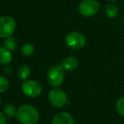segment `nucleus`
Returning <instances> with one entry per match:
<instances>
[{
	"label": "nucleus",
	"mask_w": 124,
	"mask_h": 124,
	"mask_svg": "<svg viewBox=\"0 0 124 124\" xmlns=\"http://www.w3.org/2000/svg\"><path fill=\"white\" fill-rule=\"evenodd\" d=\"M9 83L6 77L3 76H0V93H4L8 89Z\"/></svg>",
	"instance_id": "obj_16"
},
{
	"label": "nucleus",
	"mask_w": 124,
	"mask_h": 124,
	"mask_svg": "<svg viewBox=\"0 0 124 124\" xmlns=\"http://www.w3.org/2000/svg\"><path fill=\"white\" fill-rule=\"evenodd\" d=\"M65 43L69 48L74 50L81 49L86 43L85 35L78 31H71L68 33L65 38Z\"/></svg>",
	"instance_id": "obj_6"
},
{
	"label": "nucleus",
	"mask_w": 124,
	"mask_h": 124,
	"mask_svg": "<svg viewBox=\"0 0 124 124\" xmlns=\"http://www.w3.org/2000/svg\"><path fill=\"white\" fill-rule=\"evenodd\" d=\"M123 1H124V0H123Z\"/></svg>",
	"instance_id": "obj_22"
},
{
	"label": "nucleus",
	"mask_w": 124,
	"mask_h": 124,
	"mask_svg": "<svg viewBox=\"0 0 124 124\" xmlns=\"http://www.w3.org/2000/svg\"><path fill=\"white\" fill-rule=\"evenodd\" d=\"M12 54L6 47L0 46V65H8L12 61Z\"/></svg>",
	"instance_id": "obj_10"
},
{
	"label": "nucleus",
	"mask_w": 124,
	"mask_h": 124,
	"mask_svg": "<svg viewBox=\"0 0 124 124\" xmlns=\"http://www.w3.org/2000/svg\"><path fill=\"white\" fill-rule=\"evenodd\" d=\"M123 22H124V18H123Z\"/></svg>",
	"instance_id": "obj_21"
},
{
	"label": "nucleus",
	"mask_w": 124,
	"mask_h": 124,
	"mask_svg": "<svg viewBox=\"0 0 124 124\" xmlns=\"http://www.w3.org/2000/svg\"><path fill=\"white\" fill-rule=\"evenodd\" d=\"M52 124H75L74 118L67 112H58L53 116Z\"/></svg>",
	"instance_id": "obj_8"
},
{
	"label": "nucleus",
	"mask_w": 124,
	"mask_h": 124,
	"mask_svg": "<svg viewBox=\"0 0 124 124\" xmlns=\"http://www.w3.org/2000/svg\"><path fill=\"white\" fill-rule=\"evenodd\" d=\"M7 119H6V116L5 115L3 114V112L0 111V124H6Z\"/></svg>",
	"instance_id": "obj_18"
},
{
	"label": "nucleus",
	"mask_w": 124,
	"mask_h": 124,
	"mask_svg": "<svg viewBox=\"0 0 124 124\" xmlns=\"http://www.w3.org/2000/svg\"><path fill=\"white\" fill-rule=\"evenodd\" d=\"M16 118L22 124H36L39 121L38 111L31 105H24L17 109Z\"/></svg>",
	"instance_id": "obj_1"
},
{
	"label": "nucleus",
	"mask_w": 124,
	"mask_h": 124,
	"mask_svg": "<svg viewBox=\"0 0 124 124\" xmlns=\"http://www.w3.org/2000/svg\"><path fill=\"white\" fill-rule=\"evenodd\" d=\"M49 102L57 108L64 107L69 104V97L65 91L58 88H54L48 94Z\"/></svg>",
	"instance_id": "obj_3"
},
{
	"label": "nucleus",
	"mask_w": 124,
	"mask_h": 124,
	"mask_svg": "<svg viewBox=\"0 0 124 124\" xmlns=\"http://www.w3.org/2000/svg\"><path fill=\"white\" fill-rule=\"evenodd\" d=\"M116 110L120 116L124 117V97L120 98L116 104Z\"/></svg>",
	"instance_id": "obj_17"
},
{
	"label": "nucleus",
	"mask_w": 124,
	"mask_h": 124,
	"mask_svg": "<svg viewBox=\"0 0 124 124\" xmlns=\"http://www.w3.org/2000/svg\"><path fill=\"white\" fill-rule=\"evenodd\" d=\"M48 83L53 88H58L62 84L64 80V70L62 66L55 65L48 69L46 74Z\"/></svg>",
	"instance_id": "obj_2"
},
{
	"label": "nucleus",
	"mask_w": 124,
	"mask_h": 124,
	"mask_svg": "<svg viewBox=\"0 0 124 124\" xmlns=\"http://www.w3.org/2000/svg\"><path fill=\"white\" fill-rule=\"evenodd\" d=\"M61 66L64 71H74L78 67V60L74 56H69L62 62Z\"/></svg>",
	"instance_id": "obj_9"
},
{
	"label": "nucleus",
	"mask_w": 124,
	"mask_h": 124,
	"mask_svg": "<svg viewBox=\"0 0 124 124\" xmlns=\"http://www.w3.org/2000/svg\"><path fill=\"white\" fill-rule=\"evenodd\" d=\"M3 111H4L5 115L7 116H8V117H15V116H16L17 110L11 104H7L3 107Z\"/></svg>",
	"instance_id": "obj_14"
},
{
	"label": "nucleus",
	"mask_w": 124,
	"mask_h": 124,
	"mask_svg": "<svg viewBox=\"0 0 124 124\" xmlns=\"http://www.w3.org/2000/svg\"><path fill=\"white\" fill-rule=\"evenodd\" d=\"M31 75V68L27 65H22L18 68L17 71V76L18 78L21 81H25Z\"/></svg>",
	"instance_id": "obj_11"
},
{
	"label": "nucleus",
	"mask_w": 124,
	"mask_h": 124,
	"mask_svg": "<svg viewBox=\"0 0 124 124\" xmlns=\"http://www.w3.org/2000/svg\"><path fill=\"white\" fill-rule=\"evenodd\" d=\"M109 2H115V1H116V0H108Z\"/></svg>",
	"instance_id": "obj_19"
},
{
	"label": "nucleus",
	"mask_w": 124,
	"mask_h": 124,
	"mask_svg": "<svg viewBox=\"0 0 124 124\" xmlns=\"http://www.w3.org/2000/svg\"><path fill=\"white\" fill-rule=\"evenodd\" d=\"M35 51V48L31 43H25L22 46L21 48V53L25 56H30Z\"/></svg>",
	"instance_id": "obj_15"
},
{
	"label": "nucleus",
	"mask_w": 124,
	"mask_h": 124,
	"mask_svg": "<svg viewBox=\"0 0 124 124\" xmlns=\"http://www.w3.org/2000/svg\"><path fill=\"white\" fill-rule=\"evenodd\" d=\"M101 5L97 0H83L78 4V10L84 17H92L100 10Z\"/></svg>",
	"instance_id": "obj_4"
},
{
	"label": "nucleus",
	"mask_w": 124,
	"mask_h": 124,
	"mask_svg": "<svg viewBox=\"0 0 124 124\" xmlns=\"http://www.w3.org/2000/svg\"><path fill=\"white\" fill-rule=\"evenodd\" d=\"M105 12H106V15H107V17L112 19L118 15V14H119V10H118V7L116 6V5L112 4V3H108L106 6Z\"/></svg>",
	"instance_id": "obj_12"
},
{
	"label": "nucleus",
	"mask_w": 124,
	"mask_h": 124,
	"mask_svg": "<svg viewBox=\"0 0 124 124\" xmlns=\"http://www.w3.org/2000/svg\"><path fill=\"white\" fill-rule=\"evenodd\" d=\"M1 103H2V99H1V98H0V105H1Z\"/></svg>",
	"instance_id": "obj_20"
},
{
	"label": "nucleus",
	"mask_w": 124,
	"mask_h": 124,
	"mask_svg": "<svg viewBox=\"0 0 124 124\" xmlns=\"http://www.w3.org/2000/svg\"><path fill=\"white\" fill-rule=\"evenodd\" d=\"M16 28V22L12 16L3 15L0 17V38L11 37Z\"/></svg>",
	"instance_id": "obj_5"
},
{
	"label": "nucleus",
	"mask_w": 124,
	"mask_h": 124,
	"mask_svg": "<svg viewBox=\"0 0 124 124\" xmlns=\"http://www.w3.org/2000/svg\"><path fill=\"white\" fill-rule=\"evenodd\" d=\"M22 92L29 98H37L42 93V86L36 80H27L22 84Z\"/></svg>",
	"instance_id": "obj_7"
},
{
	"label": "nucleus",
	"mask_w": 124,
	"mask_h": 124,
	"mask_svg": "<svg viewBox=\"0 0 124 124\" xmlns=\"http://www.w3.org/2000/svg\"><path fill=\"white\" fill-rule=\"evenodd\" d=\"M17 46H18V43L17 40L15 39L14 37H8V38H5L4 41V47H6L8 50L10 51H14L16 49Z\"/></svg>",
	"instance_id": "obj_13"
}]
</instances>
